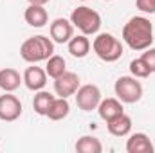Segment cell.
<instances>
[{"label": "cell", "mask_w": 155, "mask_h": 153, "mask_svg": "<svg viewBox=\"0 0 155 153\" xmlns=\"http://www.w3.org/2000/svg\"><path fill=\"white\" fill-rule=\"evenodd\" d=\"M123 40L132 50H144L153 43V25L146 16H132L123 27Z\"/></svg>", "instance_id": "6da1fadb"}, {"label": "cell", "mask_w": 155, "mask_h": 153, "mask_svg": "<svg viewBox=\"0 0 155 153\" xmlns=\"http://www.w3.org/2000/svg\"><path fill=\"white\" fill-rule=\"evenodd\" d=\"M52 54H54V41L43 34L31 36L20 45V56L27 63L47 61Z\"/></svg>", "instance_id": "7a4b0ae2"}, {"label": "cell", "mask_w": 155, "mask_h": 153, "mask_svg": "<svg viewBox=\"0 0 155 153\" xmlns=\"http://www.w3.org/2000/svg\"><path fill=\"white\" fill-rule=\"evenodd\" d=\"M92 49L96 56L107 63H114L123 56V43L110 33H99L92 41Z\"/></svg>", "instance_id": "3957f363"}, {"label": "cell", "mask_w": 155, "mask_h": 153, "mask_svg": "<svg viewBox=\"0 0 155 153\" xmlns=\"http://www.w3.org/2000/svg\"><path fill=\"white\" fill-rule=\"evenodd\" d=\"M71 22L72 25L81 31V34H97L101 29V16L97 11H94L88 5H79L72 11L71 15Z\"/></svg>", "instance_id": "277c9868"}, {"label": "cell", "mask_w": 155, "mask_h": 153, "mask_svg": "<svg viewBox=\"0 0 155 153\" xmlns=\"http://www.w3.org/2000/svg\"><path fill=\"white\" fill-rule=\"evenodd\" d=\"M114 92L121 103L134 105V103L141 101V97H143V85L134 76H121L117 77L116 85H114Z\"/></svg>", "instance_id": "5b68a950"}, {"label": "cell", "mask_w": 155, "mask_h": 153, "mask_svg": "<svg viewBox=\"0 0 155 153\" xmlns=\"http://www.w3.org/2000/svg\"><path fill=\"white\" fill-rule=\"evenodd\" d=\"M76 96V105L79 110L83 112H92V110H97L99 103H101V90L99 86L96 85H83L78 88Z\"/></svg>", "instance_id": "8992f818"}, {"label": "cell", "mask_w": 155, "mask_h": 153, "mask_svg": "<svg viewBox=\"0 0 155 153\" xmlns=\"http://www.w3.org/2000/svg\"><path fill=\"white\" fill-rule=\"evenodd\" d=\"M22 115V103L13 92H5L0 96V121L13 122Z\"/></svg>", "instance_id": "52a82bcc"}, {"label": "cell", "mask_w": 155, "mask_h": 153, "mask_svg": "<svg viewBox=\"0 0 155 153\" xmlns=\"http://www.w3.org/2000/svg\"><path fill=\"white\" fill-rule=\"evenodd\" d=\"M79 88V76L76 72L65 70L60 77L54 79V92L58 97H71Z\"/></svg>", "instance_id": "ba28073f"}, {"label": "cell", "mask_w": 155, "mask_h": 153, "mask_svg": "<svg viewBox=\"0 0 155 153\" xmlns=\"http://www.w3.org/2000/svg\"><path fill=\"white\" fill-rule=\"evenodd\" d=\"M49 33H51V40L54 43H69V40L74 36V25L67 18H56V20H52Z\"/></svg>", "instance_id": "9c48e42d"}, {"label": "cell", "mask_w": 155, "mask_h": 153, "mask_svg": "<svg viewBox=\"0 0 155 153\" xmlns=\"http://www.w3.org/2000/svg\"><path fill=\"white\" fill-rule=\"evenodd\" d=\"M24 85L33 90V92H38V90H43L45 85H47V72L45 69L41 67H36L33 63V67H27L25 72H24Z\"/></svg>", "instance_id": "30bf717a"}, {"label": "cell", "mask_w": 155, "mask_h": 153, "mask_svg": "<svg viewBox=\"0 0 155 153\" xmlns=\"http://www.w3.org/2000/svg\"><path fill=\"white\" fill-rule=\"evenodd\" d=\"M153 150L155 148L152 139L143 132L132 133L126 141V151L128 153H153Z\"/></svg>", "instance_id": "8fae6325"}, {"label": "cell", "mask_w": 155, "mask_h": 153, "mask_svg": "<svg viewBox=\"0 0 155 153\" xmlns=\"http://www.w3.org/2000/svg\"><path fill=\"white\" fill-rule=\"evenodd\" d=\"M107 128H108L110 135H114V137H126L132 132V117L123 112V114L116 115L114 119L107 121Z\"/></svg>", "instance_id": "7c38bea8"}, {"label": "cell", "mask_w": 155, "mask_h": 153, "mask_svg": "<svg viewBox=\"0 0 155 153\" xmlns=\"http://www.w3.org/2000/svg\"><path fill=\"white\" fill-rule=\"evenodd\" d=\"M22 83H24V77L20 76V72L16 69L5 67L0 70V88L4 92H15L20 88Z\"/></svg>", "instance_id": "4fadbf2b"}, {"label": "cell", "mask_w": 155, "mask_h": 153, "mask_svg": "<svg viewBox=\"0 0 155 153\" xmlns=\"http://www.w3.org/2000/svg\"><path fill=\"white\" fill-rule=\"evenodd\" d=\"M124 108H123V103L116 99V97H108V99H101L99 106H97V114L103 121H110L114 119L116 115L123 114Z\"/></svg>", "instance_id": "5bb4252c"}, {"label": "cell", "mask_w": 155, "mask_h": 153, "mask_svg": "<svg viewBox=\"0 0 155 153\" xmlns=\"http://www.w3.org/2000/svg\"><path fill=\"white\" fill-rule=\"evenodd\" d=\"M24 18H25V22L31 27H43L47 24V20H49V15H47V9L43 5H33V4H29V7L24 13Z\"/></svg>", "instance_id": "9a60e30c"}, {"label": "cell", "mask_w": 155, "mask_h": 153, "mask_svg": "<svg viewBox=\"0 0 155 153\" xmlns=\"http://www.w3.org/2000/svg\"><path fill=\"white\" fill-rule=\"evenodd\" d=\"M69 52L74 58H85L90 52V40L87 34H78L69 40Z\"/></svg>", "instance_id": "2e32d148"}, {"label": "cell", "mask_w": 155, "mask_h": 153, "mask_svg": "<svg viewBox=\"0 0 155 153\" xmlns=\"http://www.w3.org/2000/svg\"><path fill=\"white\" fill-rule=\"evenodd\" d=\"M69 112H71V105H69L67 97H54L45 117H49L51 121H61L69 115Z\"/></svg>", "instance_id": "e0dca14e"}, {"label": "cell", "mask_w": 155, "mask_h": 153, "mask_svg": "<svg viewBox=\"0 0 155 153\" xmlns=\"http://www.w3.org/2000/svg\"><path fill=\"white\" fill-rule=\"evenodd\" d=\"M74 148H76L78 153H101L103 151L101 141L97 137H94V135H83V137H79Z\"/></svg>", "instance_id": "ac0fdd59"}, {"label": "cell", "mask_w": 155, "mask_h": 153, "mask_svg": "<svg viewBox=\"0 0 155 153\" xmlns=\"http://www.w3.org/2000/svg\"><path fill=\"white\" fill-rule=\"evenodd\" d=\"M52 101H54V96L51 92L38 90L36 96H35V99H33V108H35V112L38 115H47L51 105H52Z\"/></svg>", "instance_id": "d6986e66"}, {"label": "cell", "mask_w": 155, "mask_h": 153, "mask_svg": "<svg viewBox=\"0 0 155 153\" xmlns=\"http://www.w3.org/2000/svg\"><path fill=\"white\" fill-rule=\"evenodd\" d=\"M65 70H67V61H65L61 56H58V54H52V56L47 60L45 72H47V76H49V77L56 79V77L61 76Z\"/></svg>", "instance_id": "ffe728a7"}, {"label": "cell", "mask_w": 155, "mask_h": 153, "mask_svg": "<svg viewBox=\"0 0 155 153\" xmlns=\"http://www.w3.org/2000/svg\"><path fill=\"white\" fill-rule=\"evenodd\" d=\"M130 72H132V76L137 77V79H144V77H148L152 74L150 69H148V65L141 58H135V60L130 61Z\"/></svg>", "instance_id": "44dd1931"}, {"label": "cell", "mask_w": 155, "mask_h": 153, "mask_svg": "<svg viewBox=\"0 0 155 153\" xmlns=\"http://www.w3.org/2000/svg\"><path fill=\"white\" fill-rule=\"evenodd\" d=\"M141 60L148 65L150 72L153 74V72H155V47H148V49H144V52H143Z\"/></svg>", "instance_id": "7402d4cb"}, {"label": "cell", "mask_w": 155, "mask_h": 153, "mask_svg": "<svg viewBox=\"0 0 155 153\" xmlns=\"http://www.w3.org/2000/svg\"><path fill=\"white\" fill-rule=\"evenodd\" d=\"M135 5L143 13H148V15L155 13V0H135Z\"/></svg>", "instance_id": "603a6c76"}, {"label": "cell", "mask_w": 155, "mask_h": 153, "mask_svg": "<svg viewBox=\"0 0 155 153\" xmlns=\"http://www.w3.org/2000/svg\"><path fill=\"white\" fill-rule=\"evenodd\" d=\"M29 4H33V5H45L47 2H51V0H27Z\"/></svg>", "instance_id": "cb8c5ba5"}, {"label": "cell", "mask_w": 155, "mask_h": 153, "mask_svg": "<svg viewBox=\"0 0 155 153\" xmlns=\"http://www.w3.org/2000/svg\"><path fill=\"white\" fill-rule=\"evenodd\" d=\"M103 2H112V0H103Z\"/></svg>", "instance_id": "d4e9b609"}, {"label": "cell", "mask_w": 155, "mask_h": 153, "mask_svg": "<svg viewBox=\"0 0 155 153\" xmlns=\"http://www.w3.org/2000/svg\"><path fill=\"white\" fill-rule=\"evenodd\" d=\"M79 2H87V0H79Z\"/></svg>", "instance_id": "484cf974"}]
</instances>
